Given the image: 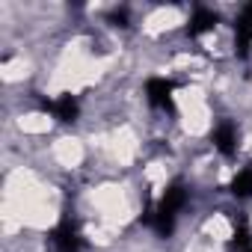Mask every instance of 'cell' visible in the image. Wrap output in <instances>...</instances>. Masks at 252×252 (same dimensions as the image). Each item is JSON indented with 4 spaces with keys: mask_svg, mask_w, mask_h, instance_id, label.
I'll return each instance as SVG.
<instances>
[{
    "mask_svg": "<svg viewBox=\"0 0 252 252\" xmlns=\"http://www.w3.org/2000/svg\"><path fill=\"white\" fill-rule=\"evenodd\" d=\"M51 240H54L57 252H80L83 249V237H80V231H77V225L71 220H63L51 231Z\"/></svg>",
    "mask_w": 252,
    "mask_h": 252,
    "instance_id": "cell-1",
    "label": "cell"
},
{
    "mask_svg": "<svg viewBox=\"0 0 252 252\" xmlns=\"http://www.w3.org/2000/svg\"><path fill=\"white\" fill-rule=\"evenodd\" d=\"M184 205H187V187L181 181H175V184L166 187V193H163V199H160V205H158L155 214L158 217H166V220H175Z\"/></svg>",
    "mask_w": 252,
    "mask_h": 252,
    "instance_id": "cell-2",
    "label": "cell"
},
{
    "mask_svg": "<svg viewBox=\"0 0 252 252\" xmlns=\"http://www.w3.org/2000/svg\"><path fill=\"white\" fill-rule=\"evenodd\" d=\"M172 92H175V83H172V80H166V77H152V80L146 83L149 104H155V107L172 110Z\"/></svg>",
    "mask_w": 252,
    "mask_h": 252,
    "instance_id": "cell-3",
    "label": "cell"
},
{
    "mask_svg": "<svg viewBox=\"0 0 252 252\" xmlns=\"http://www.w3.org/2000/svg\"><path fill=\"white\" fill-rule=\"evenodd\" d=\"M234 36H237V42H234L237 54H240V57H249V48H252V3L243 6L240 18H237V24H234Z\"/></svg>",
    "mask_w": 252,
    "mask_h": 252,
    "instance_id": "cell-4",
    "label": "cell"
},
{
    "mask_svg": "<svg viewBox=\"0 0 252 252\" xmlns=\"http://www.w3.org/2000/svg\"><path fill=\"white\" fill-rule=\"evenodd\" d=\"M214 146H217V152L225 155V158H231V155L237 152V131H234V125H228V122L220 125V128L214 131Z\"/></svg>",
    "mask_w": 252,
    "mask_h": 252,
    "instance_id": "cell-5",
    "label": "cell"
},
{
    "mask_svg": "<svg viewBox=\"0 0 252 252\" xmlns=\"http://www.w3.org/2000/svg\"><path fill=\"white\" fill-rule=\"evenodd\" d=\"M48 110H51L60 122H74V119H77V113H80V104H77V98H74V95H60L57 101H51V104H48Z\"/></svg>",
    "mask_w": 252,
    "mask_h": 252,
    "instance_id": "cell-6",
    "label": "cell"
},
{
    "mask_svg": "<svg viewBox=\"0 0 252 252\" xmlns=\"http://www.w3.org/2000/svg\"><path fill=\"white\" fill-rule=\"evenodd\" d=\"M214 27H217V12H211V9H196L193 18H190V24H187V33H190V36H202V33H211Z\"/></svg>",
    "mask_w": 252,
    "mask_h": 252,
    "instance_id": "cell-7",
    "label": "cell"
},
{
    "mask_svg": "<svg viewBox=\"0 0 252 252\" xmlns=\"http://www.w3.org/2000/svg\"><path fill=\"white\" fill-rule=\"evenodd\" d=\"M231 193H234L237 199L252 196V166H246V169H240V172L234 175V181H231Z\"/></svg>",
    "mask_w": 252,
    "mask_h": 252,
    "instance_id": "cell-8",
    "label": "cell"
},
{
    "mask_svg": "<svg viewBox=\"0 0 252 252\" xmlns=\"http://www.w3.org/2000/svg\"><path fill=\"white\" fill-rule=\"evenodd\" d=\"M246 240H249L246 228H237V231H234V237H231V246H246Z\"/></svg>",
    "mask_w": 252,
    "mask_h": 252,
    "instance_id": "cell-9",
    "label": "cell"
}]
</instances>
